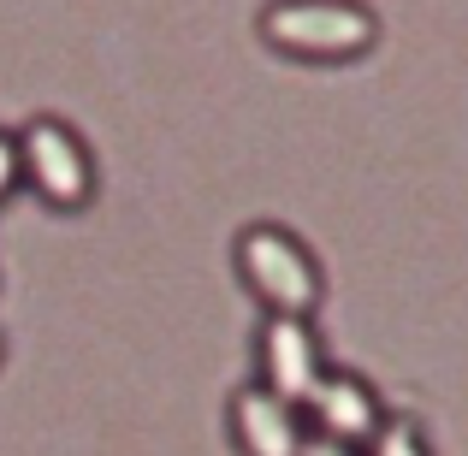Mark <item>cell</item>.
Listing matches in <instances>:
<instances>
[{
  "instance_id": "5",
  "label": "cell",
  "mask_w": 468,
  "mask_h": 456,
  "mask_svg": "<svg viewBox=\"0 0 468 456\" xmlns=\"http://www.w3.org/2000/svg\"><path fill=\"white\" fill-rule=\"evenodd\" d=\"M303 415L314 421L320 439H338V445H356V451H367L379 439V427L391 421L379 386L362 379V374H350V367H332V374L314 386V398L303 403Z\"/></svg>"
},
{
  "instance_id": "6",
  "label": "cell",
  "mask_w": 468,
  "mask_h": 456,
  "mask_svg": "<svg viewBox=\"0 0 468 456\" xmlns=\"http://www.w3.org/2000/svg\"><path fill=\"white\" fill-rule=\"evenodd\" d=\"M226 421H231V445H238V456H303V445H309L303 409L285 403V398H273L261 379L243 386L238 398L226 403Z\"/></svg>"
},
{
  "instance_id": "4",
  "label": "cell",
  "mask_w": 468,
  "mask_h": 456,
  "mask_svg": "<svg viewBox=\"0 0 468 456\" xmlns=\"http://www.w3.org/2000/svg\"><path fill=\"white\" fill-rule=\"evenodd\" d=\"M255 362H261V386L285 403H309L314 386L332 374L326 350H320V332L309 314H267L255 332Z\"/></svg>"
},
{
  "instance_id": "2",
  "label": "cell",
  "mask_w": 468,
  "mask_h": 456,
  "mask_svg": "<svg viewBox=\"0 0 468 456\" xmlns=\"http://www.w3.org/2000/svg\"><path fill=\"white\" fill-rule=\"evenodd\" d=\"M261 42L291 59L344 66L379 42V18L362 0H273L261 12Z\"/></svg>"
},
{
  "instance_id": "1",
  "label": "cell",
  "mask_w": 468,
  "mask_h": 456,
  "mask_svg": "<svg viewBox=\"0 0 468 456\" xmlns=\"http://www.w3.org/2000/svg\"><path fill=\"white\" fill-rule=\"evenodd\" d=\"M231 261H238V279L267 314H309L326 302V273H320L314 249L297 238V231L273 226V219H255V226L238 231L231 243Z\"/></svg>"
},
{
  "instance_id": "9",
  "label": "cell",
  "mask_w": 468,
  "mask_h": 456,
  "mask_svg": "<svg viewBox=\"0 0 468 456\" xmlns=\"http://www.w3.org/2000/svg\"><path fill=\"white\" fill-rule=\"evenodd\" d=\"M303 456H367V451H356V445H338V439H320V433H309Z\"/></svg>"
},
{
  "instance_id": "3",
  "label": "cell",
  "mask_w": 468,
  "mask_h": 456,
  "mask_svg": "<svg viewBox=\"0 0 468 456\" xmlns=\"http://www.w3.org/2000/svg\"><path fill=\"white\" fill-rule=\"evenodd\" d=\"M24 149V184L59 214H78L95 202V154L66 119H30L18 131Z\"/></svg>"
},
{
  "instance_id": "7",
  "label": "cell",
  "mask_w": 468,
  "mask_h": 456,
  "mask_svg": "<svg viewBox=\"0 0 468 456\" xmlns=\"http://www.w3.org/2000/svg\"><path fill=\"white\" fill-rule=\"evenodd\" d=\"M367 456H433V445H427L421 421H410V415H391V421L379 427V439L367 445Z\"/></svg>"
},
{
  "instance_id": "8",
  "label": "cell",
  "mask_w": 468,
  "mask_h": 456,
  "mask_svg": "<svg viewBox=\"0 0 468 456\" xmlns=\"http://www.w3.org/2000/svg\"><path fill=\"white\" fill-rule=\"evenodd\" d=\"M18 184H24V149H18L12 131H0V202H6Z\"/></svg>"
},
{
  "instance_id": "10",
  "label": "cell",
  "mask_w": 468,
  "mask_h": 456,
  "mask_svg": "<svg viewBox=\"0 0 468 456\" xmlns=\"http://www.w3.org/2000/svg\"><path fill=\"white\" fill-rule=\"evenodd\" d=\"M0 355H6V338H0Z\"/></svg>"
}]
</instances>
